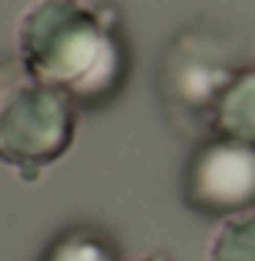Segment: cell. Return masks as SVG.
<instances>
[{
	"label": "cell",
	"mask_w": 255,
	"mask_h": 261,
	"mask_svg": "<svg viewBox=\"0 0 255 261\" xmlns=\"http://www.w3.org/2000/svg\"><path fill=\"white\" fill-rule=\"evenodd\" d=\"M17 47L37 81L84 108L114 97L128 70L114 27L84 0H37L20 17Z\"/></svg>",
	"instance_id": "cell-1"
},
{
	"label": "cell",
	"mask_w": 255,
	"mask_h": 261,
	"mask_svg": "<svg viewBox=\"0 0 255 261\" xmlns=\"http://www.w3.org/2000/svg\"><path fill=\"white\" fill-rule=\"evenodd\" d=\"M74 141V104L24 64H0V161L27 177Z\"/></svg>",
	"instance_id": "cell-2"
},
{
	"label": "cell",
	"mask_w": 255,
	"mask_h": 261,
	"mask_svg": "<svg viewBox=\"0 0 255 261\" xmlns=\"http://www.w3.org/2000/svg\"><path fill=\"white\" fill-rule=\"evenodd\" d=\"M232 61L215 37L205 31H188L171 44L161 67V97L168 117L181 121V127H212V111H215L222 91L235 77Z\"/></svg>",
	"instance_id": "cell-3"
},
{
	"label": "cell",
	"mask_w": 255,
	"mask_h": 261,
	"mask_svg": "<svg viewBox=\"0 0 255 261\" xmlns=\"http://www.w3.org/2000/svg\"><path fill=\"white\" fill-rule=\"evenodd\" d=\"M185 201L198 215L235 218L255 207V147L228 138L205 141L185 168Z\"/></svg>",
	"instance_id": "cell-4"
},
{
	"label": "cell",
	"mask_w": 255,
	"mask_h": 261,
	"mask_svg": "<svg viewBox=\"0 0 255 261\" xmlns=\"http://www.w3.org/2000/svg\"><path fill=\"white\" fill-rule=\"evenodd\" d=\"M212 130L218 138L255 147V64L235 70L212 111Z\"/></svg>",
	"instance_id": "cell-5"
},
{
	"label": "cell",
	"mask_w": 255,
	"mask_h": 261,
	"mask_svg": "<svg viewBox=\"0 0 255 261\" xmlns=\"http://www.w3.org/2000/svg\"><path fill=\"white\" fill-rule=\"evenodd\" d=\"M208 261H255V207L228 218L218 228Z\"/></svg>",
	"instance_id": "cell-6"
},
{
	"label": "cell",
	"mask_w": 255,
	"mask_h": 261,
	"mask_svg": "<svg viewBox=\"0 0 255 261\" xmlns=\"http://www.w3.org/2000/svg\"><path fill=\"white\" fill-rule=\"evenodd\" d=\"M37 261H114L111 248L87 231H67L57 241L47 245V251Z\"/></svg>",
	"instance_id": "cell-7"
}]
</instances>
